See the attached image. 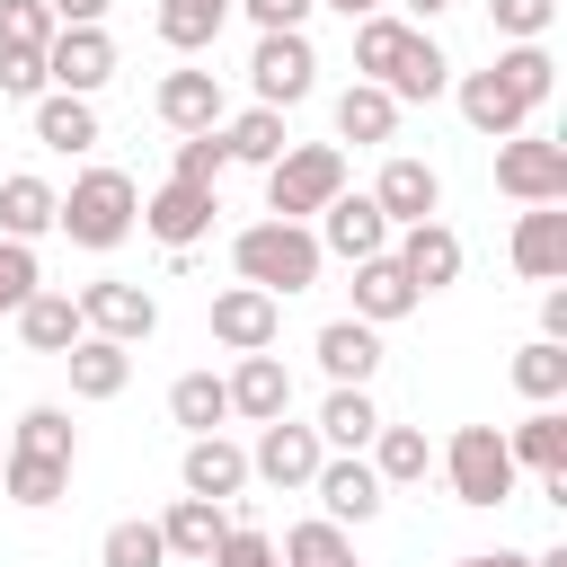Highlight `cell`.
<instances>
[{
    "label": "cell",
    "mask_w": 567,
    "mask_h": 567,
    "mask_svg": "<svg viewBox=\"0 0 567 567\" xmlns=\"http://www.w3.org/2000/svg\"><path fill=\"white\" fill-rule=\"evenodd\" d=\"M53 230L71 239V248H124L133 230H142V186L124 177V168H80L71 177V195H62V213H53Z\"/></svg>",
    "instance_id": "obj_1"
},
{
    "label": "cell",
    "mask_w": 567,
    "mask_h": 567,
    "mask_svg": "<svg viewBox=\"0 0 567 567\" xmlns=\"http://www.w3.org/2000/svg\"><path fill=\"white\" fill-rule=\"evenodd\" d=\"M230 266H239V284H257V292H275V301H292V292H310L319 284V239H310V221H248L239 239H230Z\"/></svg>",
    "instance_id": "obj_2"
},
{
    "label": "cell",
    "mask_w": 567,
    "mask_h": 567,
    "mask_svg": "<svg viewBox=\"0 0 567 567\" xmlns=\"http://www.w3.org/2000/svg\"><path fill=\"white\" fill-rule=\"evenodd\" d=\"M346 195V151L337 142H292L275 168H266V213L275 221H310Z\"/></svg>",
    "instance_id": "obj_3"
},
{
    "label": "cell",
    "mask_w": 567,
    "mask_h": 567,
    "mask_svg": "<svg viewBox=\"0 0 567 567\" xmlns=\"http://www.w3.org/2000/svg\"><path fill=\"white\" fill-rule=\"evenodd\" d=\"M443 478H452V496H461V505H478V514H487V505H505V496H514V478H523V470H514V452H505V434H496V425H452V443H443Z\"/></svg>",
    "instance_id": "obj_4"
},
{
    "label": "cell",
    "mask_w": 567,
    "mask_h": 567,
    "mask_svg": "<svg viewBox=\"0 0 567 567\" xmlns=\"http://www.w3.org/2000/svg\"><path fill=\"white\" fill-rule=\"evenodd\" d=\"M248 89H257V106L292 115V106L319 89V53H310V35H257V53H248Z\"/></svg>",
    "instance_id": "obj_5"
},
{
    "label": "cell",
    "mask_w": 567,
    "mask_h": 567,
    "mask_svg": "<svg viewBox=\"0 0 567 567\" xmlns=\"http://www.w3.org/2000/svg\"><path fill=\"white\" fill-rule=\"evenodd\" d=\"M496 186L514 204H567V142H549V133L496 142Z\"/></svg>",
    "instance_id": "obj_6"
},
{
    "label": "cell",
    "mask_w": 567,
    "mask_h": 567,
    "mask_svg": "<svg viewBox=\"0 0 567 567\" xmlns=\"http://www.w3.org/2000/svg\"><path fill=\"white\" fill-rule=\"evenodd\" d=\"M106 80H115V35H106V27H53V44H44V89L97 97Z\"/></svg>",
    "instance_id": "obj_7"
},
{
    "label": "cell",
    "mask_w": 567,
    "mask_h": 567,
    "mask_svg": "<svg viewBox=\"0 0 567 567\" xmlns=\"http://www.w3.org/2000/svg\"><path fill=\"white\" fill-rule=\"evenodd\" d=\"M372 204H381V221H390V230L443 221V177H434V159L390 151V159H381V177H372Z\"/></svg>",
    "instance_id": "obj_8"
},
{
    "label": "cell",
    "mask_w": 567,
    "mask_h": 567,
    "mask_svg": "<svg viewBox=\"0 0 567 567\" xmlns=\"http://www.w3.org/2000/svg\"><path fill=\"white\" fill-rule=\"evenodd\" d=\"M319 461H328V443L310 434V425H292V416H275V425H257V443H248V478H266V487H310L319 478Z\"/></svg>",
    "instance_id": "obj_9"
},
{
    "label": "cell",
    "mask_w": 567,
    "mask_h": 567,
    "mask_svg": "<svg viewBox=\"0 0 567 567\" xmlns=\"http://www.w3.org/2000/svg\"><path fill=\"white\" fill-rule=\"evenodd\" d=\"M310 496H319V514H328L337 532H354V523H372V514L390 505V487L372 478V461H363V452H328V461H319V478H310Z\"/></svg>",
    "instance_id": "obj_10"
},
{
    "label": "cell",
    "mask_w": 567,
    "mask_h": 567,
    "mask_svg": "<svg viewBox=\"0 0 567 567\" xmlns=\"http://www.w3.org/2000/svg\"><path fill=\"white\" fill-rule=\"evenodd\" d=\"M213 213H221V195H213V186H177V177H168V186H151V195H142V230H151L168 257H186V248L213 230Z\"/></svg>",
    "instance_id": "obj_11"
},
{
    "label": "cell",
    "mask_w": 567,
    "mask_h": 567,
    "mask_svg": "<svg viewBox=\"0 0 567 567\" xmlns=\"http://www.w3.org/2000/svg\"><path fill=\"white\" fill-rule=\"evenodd\" d=\"M275 337H284V301H275V292H257V284L213 292V346H230V354H275Z\"/></svg>",
    "instance_id": "obj_12"
},
{
    "label": "cell",
    "mask_w": 567,
    "mask_h": 567,
    "mask_svg": "<svg viewBox=\"0 0 567 567\" xmlns=\"http://www.w3.org/2000/svg\"><path fill=\"white\" fill-rule=\"evenodd\" d=\"M151 115H159L168 133H221V115H230V97H221V71H159V89H151Z\"/></svg>",
    "instance_id": "obj_13"
},
{
    "label": "cell",
    "mask_w": 567,
    "mask_h": 567,
    "mask_svg": "<svg viewBox=\"0 0 567 567\" xmlns=\"http://www.w3.org/2000/svg\"><path fill=\"white\" fill-rule=\"evenodd\" d=\"M310 239H319V257L363 266V257H390V239H399V230L381 221V204H372V195H337V204L319 213V230H310Z\"/></svg>",
    "instance_id": "obj_14"
},
{
    "label": "cell",
    "mask_w": 567,
    "mask_h": 567,
    "mask_svg": "<svg viewBox=\"0 0 567 567\" xmlns=\"http://www.w3.org/2000/svg\"><path fill=\"white\" fill-rule=\"evenodd\" d=\"M71 301H80V328H89V337H115V346H142V337L159 328V301H151L142 284H115V275L89 284V292H71Z\"/></svg>",
    "instance_id": "obj_15"
},
{
    "label": "cell",
    "mask_w": 567,
    "mask_h": 567,
    "mask_svg": "<svg viewBox=\"0 0 567 567\" xmlns=\"http://www.w3.org/2000/svg\"><path fill=\"white\" fill-rule=\"evenodd\" d=\"M390 257H399V275H408L416 292H443V284H461V266H470V248H461L452 221H416V230H399Z\"/></svg>",
    "instance_id": "obj_16"
},
{
    "label": "cell",
    "mask_w": 567,
    "mask_h": 567,
    "mask_svg": "<svg viewBox=\"0 0 567 567\" xmlns=\"http://www.w3.org/2000/svg\"><path fill=\"white\" fill-rule=\"evenodd\" d=\"M505 257H514L523 284H558V275H567V204H523Z\"/></svg>",
    "instance_id": "obj_17"
},
{
    "label": "cell",
    "mask_w": 567,
    "mask_h": 567,
    "mask_svg": "<svg viewBox=\"0 0 567 567\" xmlns=\"http://www.w3.org/2000/svg\"><path fill=\"white\" fill-rule=\"evenodd\" d=\"M310 354H319V372H328L337 390H372V372H381V328H363V319H328V328L310 337Z\"/></svg>",
    "instance_id": "obj_18"
},
{
    "label": "cell",
    "mask_w": 567,
    "mask_h": 567,
    "mask_svg": "<svg viewBox=\"0 0 567 567\" xmlns=\"http://www.w3.org/2000/svg\"><path fill=\"white\" fill-rule=\"evenodd\" d=\"M221 390H230V416H248V425L292 416V372H284V354H239Z\"/></svg>",
    "instance_id": "obj_19"
},
{
    "label": "cell",
    "mask_w": 567,
    "mask_h": 567,
    "mask_svg": "<svg viewBox=\"0 0 567 567\" xmlns=\"http://www.w3.org/2000/svg\"><path fill=\"white\" fill-rule=\"evenodd\" d=\"M177 478H186V496H204V505H230V496L248 487V452H239L230 434H186V461H177Z\"/></svg>",
    "instance_id": "obj_20"
},
{
    "label": "cell",
    "mask_w": 567,
    "mask_h": 567,
    "mask_svg": "<svg viewBox=\"0 0 567 567\" xmlns=\"http://www.w3.org/2000/svg\"><path fill=\"white\" fill-rule=\"evenodd\" d=\"M452 97H461V124H470V133H487V142H514V133H532L523 97H514L496 71H461V80H452Z\"/></svg>",
    "instance_id": "obj_21"
},
{
    "label": "cell",
    "mask_w": 567,
    "mask_h": 567,
    "mask_svg": "<svg viewBox=\"0 0 567 567\" xmlns=\"http://www.w3.org/2000/svg\"><path fill=\"white\" fill-rule=\"evenodd\" d=\"M346 292H354V310H346V319H363V328H390V319H408V310L425 301V292L399 275V257H363Z\"/></svg>",
    "instance_id": "obj_22"
},
{
    "label": "cell",
    "mask_w": 567,
    "mask_h": 567,
    "mask_svg": "<svg viewBox=\"0 0 567 567\" xmlns=\"http://www.w3.org/2000/svg\"><path fill=\"white\" fill-rule=\"evenodd\" d=\"M62 363H71V399H89V408L124 399V381H133V346H115V337H80Z\"/></svg>",
    "instance_id": "obj_23"
},
{
    "label": "cell",
    "mask_w": 567,
    "mask_h": 567,
    "mask_svg": "<svg viewBox=\"0 0 567 567\" xmlns=\"http://www.w3.org/2000/svg\"><path fill=\"white\" fill-rule=\"evenodd\" d=\"M221 532H230V505H204V496H177V505L159 514V549L186 558V567H204V558L221 549Z\"/></svg>",
    "instance_id": "obj_24"
},
{
    "label": "cell",
    "mask_w": 567,
    "mask_h": 567,
    "mask_svg": "<svg viewBox=\"0 0 567 567\" xmlns=\"http://www.w3.org/2000/svg\"><path fill=\"white\" fill-rule=\"evenodd\" d=\"M18 337H27V354H71L89 328H80V301H71V292L35 284V292H27V310H18Z\"/></svg>",
    "instance_id": "obj_25"
},
{
    "label": "cell",
    "mask_w": 567,
    "mask_h": 567,
    "mask_svg": "<svg viewBox=\"0 0 567 567\" xmlns=\"http://www.w3.org/2000/svg\"><path fill=\"white\" fill-rule=\"evenodd\" d=\"M53 213H62V195H53L35 168H9V177H0V239H27V248H35V239L53 230Z\"/></svg>",
    "instance_id": "obj_26"
},
{
    "label": "cell",
    "mask_w": 567,
    "mask_h": 567,
    "mask_svg": "<svg viewBox=\"0 0 567 567\" xmlns=\"http://www.w3.org/2000/svg\"><path fill=\"white\" fill-rule=\"evenodd\" d=\"M408 18H390V9H372V18H354V80H372V89H390V71L408 62Z\"/></svg>",
    "instance_id": "obj_27"
},
{
    "label": "cell",
    "mask_w": 567,
    "mask_h": 567,
    "mask_svg": "<svg viewBox=\"0 0 567 567\" xmlns=\"http://www.w3.org/2000/svg\"><path fill=\"white\" fill-rule=\"evenodd\" d=\"M221 151L248 159V168H275V159L292 151V124H284L275 106H239V115H221Z\"/></svg>",
    "instance_id": "obj_28"
},
{
    "label": "cell",
    "mask_w": 567,
    "mask_h": 567,
    "mask_svg": "<svg viewBox=\"0 0 567 567\" xmlns=\"http://www.w3.org/2000/svg\"><path fill=\"white\" fill-rule=\"evenodd\" d=\"M505 452H514V470L558 478V470H567V416H558V408H532L523 425H505Z\"/></svg>",
    "instance_id": "obj_29"
},
{
    "label": "cell",
    "mask_w": 567,
    "mask_h": 567,
    "mask_svg": "<svg viewBox=\"0 0 567 567\" xmlns=\"http://www.w3.org/2000/svg\"><path fill=\"white\" fill-rule=\"evenodd\" d=\"M363 461H372V478H381V487H425V470H434V443H425L416 425H381V434L363 443Z\"/></svg>",
    "instance_id": "obj_30"
},
{
    "label": "cell",
    "mask_w": 567,
    "mask_h": 567,
    "mask_svg": "<svg viewBox=\"0 0 567 567\" xmlns=\"http://www.w3.org/2000/svg\"><path fill=\"white\" fill-rule=\"evenodd\" d=\"M337 142H399V97L372 80L337 89Z\"/></svg>",
    "instance_id": "obj_31"
},
{
    "label": "cell",
    "mask_w": 567,
    "mask_h": 567,
    "mask_svg": "<svg viewBox=\"0 0 567 567\" xmlns=\"http://www.w3.org/2000/svg\"><path fill=\"white\" fill-rule=\"evenodd\" d=\"M35 142H44V151H97V97L44 89V97H35Z\"/></svg>",
    "instance_id": "obj_32"
},
{
    "label": "cell",
    "mask_w": 567,
    "mask_h": 567,
    "mask_svg": "<svg viewBox=\"0 0 567 567\" xmlns=\"http://www.w3.org/2000/svg\"><path fill=\"white\" fill-rule=\"evenodd\" d=\"M381 425H390V416L372 408V390H328V408H319V425H310V434H319L328 452H363Z\"/></svg>",
    "instance_id": "obj_33"
},
{
    "label": "cell",
    "mask_w": 567,
    "mask_h": 567,
    "mask_svg": "<svg viewBox=\"0 0 567 567\" xmlns=\"http://www.w3.org/2000/svg\"><path fill=\"white\" fill-rule=\"evenodd\" d=\"M159 44L168 53H213V35L230 27V0H159Z\"/></svg>",
    "instance_id": "obj_34"
},
{
    "label": "cell",
    "mask_w": 567,
    "mask_h": 567,
    "mask_svg": "<svg viewBox=\"0 0 567 567\" xmlns=\"http://www.w3.org/2000/svg\"><path fill=\"white\" fill-rule=\"evenodd\" d=\"M168 416H177L186 434H221V425H230V390H221V372H177V381H168Z\"/></svg>",
    "instance_id": "obj_35"
},
{
    "label": "cell",
    "mask_w": 567,
    "mask_h": 567,
    "mask_svg": "<svg viewBox=\"0 0 567 567\" xmlns=\"http://www.w3.org/2000/svg\"><path fill=\"white\" fill-rule=\"evenodd\" d=\"M0 487L27 505V514H44V505H62L71 496V461H35V452H0Z\"/></svg>",
    "instance_id": "obj_36"
},
{
    "label": "cell",
    "mask_w": 567,
    "mask_h": 567,
    "mask_svg": "<svg viewBox=\"0 0 567 567\" xmlns=\"http://www.w3.org/2000/svg\"><path fill=\"white\" fill-rule=\"evenodd\" d=\"M275 558H284V567H363V558H354V532H337L328 514L292 523V532L275 540Z\"/></svg>",
    "instance_id": "obj_37"
},
{
    "label": "cell",
    "mask_w": 567,
    "mask_h": 567,
    "mask_svg": "<svg viewBox=\"0 0 567 567\" xmlns=\"http://www.w3.org/2000/svg\"><path fill=\"white\" fill-rule=\"evenodd\" d=\"M487 71H496V80L523 97V115H540V106H549V89H558V62H549V44H505Z\"/></svg>",
    "instance_id": "obj_38"
},
{
    "label": "cell",
    "mask_w": 567,
    "mask_h": 567,
    "mask_svg": "<svg viewBox=\"0 0 567 567\" xmlns=\"http://www.w3.org/2000/svg\"><path fill=\"white\" fill-rule=\"evenodd\" d=\"M9 452H35V461H71V470H80V434H71V408L35 399V408L18 416V434H9Z\"/></svg>",
    "instance_id": "obj_39"
},
{
    "label": "cell",
    "mask_w": 567,
    "mask_h": 567,
    "mask_svg": "<svg viewBox=\"0 0 567 567\" xmlns=\"http://www.w3.org/2000/svg\"><path fill=\"white\" fill-rule=\"evenodd\" d=\"M443 89H452V62H443V44L416 27V35H408V62L390 71V97L408 106V97H443Z\"/></svg>",
    "instance_id": "obj_40"
},
{
    "label": "cell",
    "mask_w": 567,
    "mask_h": 567,
    "mask_svg": "<svg viewBox=\"0 0 567 567\" xmlns=\"http://www.w3.org/2000/svg\"><path fill=\"white\" fill-rule=\"evenodd\" d=\"M514 390H523L532 408H558V399H567V346L532 337V346L514 354Z\"/></svg>",
    "instance_id": "obj_41"
},
{
    "label": "cell",
    "mask_w": 567,
    "mask_h": 567,
    "mask_svg": "<svg viewBox=\"0 0 567 567\" xmlns=\"http://www.w3.org/2000/svg\"><path fill=\"white\" fill-rule=\"evenodd\" d=\"M97 567H168V549H159V523H142V514L106 523V540H97Z\"/></svg>",
    "instance_id": "obj_42"
},
{
    "label": "cell",
    "mask_w": 567,
    "mask_h": 567,
    "mask_svg": "<svg viewBox=\"0 0 567 567\" xmlns=\"http://www.w3.org/2000/svg\"><path fill=\"white\" fill-rule=\"evenodd\" d=\"M221 168H230L221 133H177V159H168V177H177V186H221Z\"/></svg>",
    "instance_id": "obj_43"
},
{
    "label": "cell",
    "mask_w": 567,
    "mask_h": 567,
    "mask_svg": "<svg viewBox=\"0 0 567 567\" xmlns=\"http://www.w3.org/2000/svg\"><path fill=\"white\" fill-rule=\"evenodd\" d=\"M53 44V9L44 0H0V53H44Z\"/></svg>",
    "instance_id": "obj_44"
},
{
    "label": "cell",
    "mask_w": 567,
    "mask_h": 567,
    "mask_svg": "<svg viewBox=\"0 0 567 567\" xmlns=\"http://www.w3.org/2000/svg\"><path fill=\"white\" fill-rule=\"evenodd\" d=\"M487 27H496L505 44H540V35L558 27V0H487Z\"/></svg>",
    "instance_id": "obj_45"
},
{
    "label": "cell",
    "mask_w": 567,
    "mask_h": 567,
    "mask_svg": "<svg viewBox=\"0 0 567 567\" xmlns=\"http://www.w3.org/2000/svg\"><path fill=\"white\" fill-rule=\"evenodd\" d=\"M35 284H44V266H35V248H27V239H0V319H18Z\"/></svg>",
    "instance_id": "obj_46"
},
{
    "label": "cell",
    "mask_w": 567,
    "mask_h": 567,
    "mask_svg": "<svg viewBox=\"0 0 567 567\" xmlns=\"http://www.w3.org/2000/svg\"><path fill=\"white\" fill-rule=\"evenodd\" d=\"M204 567H284V558H275V540H266L248 514H230V532H221V549H213Z\"/></svg>",
    "instance_id": "obj_47"
},
{
    "label": "cell",
    "mask_w": 567,
    "mask_h": 567,
    "mask_svg": "<svg viewBox=\"0 0 567 567\" xmlns=\"http://www.w3.org/2000/svg\"><path fill=\"white\" fill-rule=\"evenodd\" d=\"M230 9H239V18L257 27V35H301L319 0H230Z\"/></svg>",
    "instance_id": "obj_48"
},
{
    "label": "cell",
    "mask_w": 567,
    "mask_h": 567,
    "mask_svg": "<svg viewBox=\"0 0 567 567\" xmlns=\"http://www.w3.org/2000/svg\"><path fill=\"white\" fill-rule=\"evenodd\" d=\"M0 97H44V53H0Z\"/></svg>",
    "instance_id": "obj_49"
},
{
    "label": "cell",
    "mask_w": 567,
    "mask_h": 567,
    "mask_svg": "<svg viewBox=\"0 0 567 567\" xmlns=\"http://www.w3.org/2000/svg\"><path fill=\"white\" fill-rule=\"evenodd\" d=\"M540 337H549V346H567V284H549V292H540Z\"/></svg>",
    "instance_id": "obj_50"
},
{
    "label": "cell",
    "mask_w": 567,
    "mask_h": 567,
    "mask_svg": "<svg viewBox=\"0 0 567 567\" xmlns=\"http://www.w3.org/2000/svg\"><path fill=\"white\" fill-rule=\"evenodd\" d=\"M53 27H106V0H44Z\"/></svg>",
    "instance_id": "obj_51"
},
{
    "label": "cell",
    "mask_w": 567,
    "mask_h": 567,
    "mask_svg": "<svg viewBox=\"0 0 567 567\" xmlns=\"http://www.w3.org/2000/svg\"><path fill=\"white\" fill-rule=\"evenodd\" d=\"M461 567H532L523 549H478V558H461Z\"/></svg>",
    "instance_id": "obj_52"
},
{
    "label": "cell",
    "mask_w": 567,
    "mask_h": 567,
    "mask_svg": "<svg viewBox=\"0 0 567 567\" xmlns=\"http://www.w3.org/2000/svg\"><path fill=\"white\" fill-rule=\"evenodd\" d=\"M452 0H408V27H425V18H443Z\"/></svg>",
    "instance_id": "obj_53"
},
{
    "label": "cell",
    "mask_w": 567,
    "mask_h": 567,
    "mask_svg": "<svg viewBox=\"0 0 567 567\" xmlns=\"http://www.w3.org/2000/svg\"><path fill=\"white\" fill-rule=\"evenodd\" d=\"M319 9H337V18H372L381 0H319Z\"/></svg>",
    "instance_id": "obj_54"
},
{
    "label": "cell",
    "mask_w": 567,
    "mask_h": 567,
    "mask_svg": "<svg viewBox=\"0 0 567 567\" xmlns=\"http://www.w3.org/2000/svg\"><path fill=\"white\" fill-rule=\"evenodd\" d=\"M0 452H9V443H0Z\"/></svg>",
    "instance_id": "obj_55"
}]
</instances>
